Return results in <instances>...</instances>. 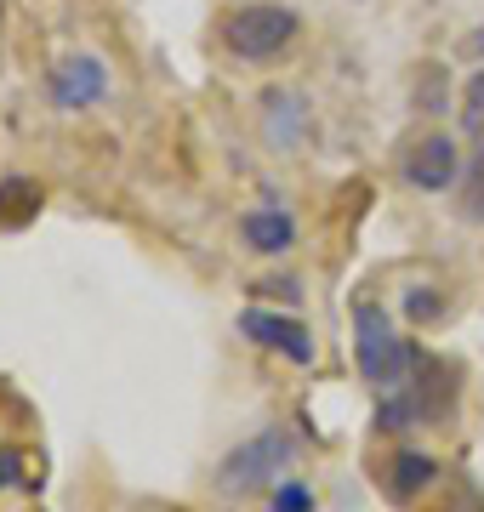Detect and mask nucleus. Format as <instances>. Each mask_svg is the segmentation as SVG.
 Masks as SVG:
<instances>
[{"instance_id": "1", "label": "nucleus", "mask_w": 484, "mask_h": 512, "mask_svg": "<svg viewBox=\"0 0 484 512\" xmlns=\"http://www.w3.org/2000/svg\"><path fill=\"white\" fill-rule=\"evenodd\" d=\"M450 410H456V365H439L433 353L416 348L405 387L382 393V404H376V433H405L416 421H445Z\"/></svg>"}, {"instance_id": "2", "label": "nucleus", "mask_w": 484, "mask_h": 512, "mask_svg": "<svg viewBox=\"0 0 484 512\" xmlns=\"http://www.w3.org/2000/svg\"><path fill=\"white\" fill-rule=\"evenodd\" d=\"M354 342H359V370H365V382H371L376 393L405 387L410 365H416V342H405V336L393 330L388 308L354 302Z\"/></svg>"}, {"instance_id": "3", "label": "nucleus", "mask_w": 484, "mask_h": 512, "mask_svg": "<svg viewBox=\"0 0 484 512\" xmlns=\"http://www.w3.org/2000/svg\"><path fill=\"white\" fill-rule=\"evenodd\" d=\"M291 456H297V444L285 439L280 427H262V433H251L245 444H234V450L223 456L217 484H223L228 495L262 490V484H274V473H285V467H291Z\"/></svg>"}, {"instance_id": "4", "label": "nucleus", "mask_w": 484, "mask_h": 512, "mask_svg": "<svg viewBox=\"0 0 484 512\" xmlns=\"http://www.w3.org/2000/svg\"><path fill=\"white\" fill-rule=\"evenodd\" d=\"M291 40H297V12H291V6H240V12L223 23V46L240 57V63H268V57H280Z\"/></svg>"}, {"instance_id": "5", "label": "nucleus", "mask_w": 484, "mask_h": 512, "mask_svg": "<svg viewBox=\"0 0 484 512\" xmlns=\"http://www.w3.org/2000/svg\"><path fill=\"white\" fill-rule=\"evenodd\" d=\"M240 336H245V342H257V348L285 353L291 365H314V336H308L297 319H285V313L245 308V313H240Z\"/></svg>"}, {"instance_id": "6", "label": "nucleus", "mask_w": 484, "mask_h": 512, "mask_svg": "<svg viewBox=\"0 0 484 512\" xmlns=\"http://www.w3.org/2000/svg\"><path fill=\"white\" fill-rule=\"evenodd\" d=\"M456 171H462V154H456V143H450L445 131H439V137H422V143L405 154V165H399V177H405L410 188H422V194H445V188L456 183Z\"/></svg>"}, {"instance_id": "7", "label": "nucleus", "mask_w": 484, "mask_h": 512, "mask_svg": "<svg viewBox=\"0 0 484 512\" xmlns=\"http://www.w3.org/2000/svg\"><path fill=\"white\" fill-rule=\"evenodd\" d=\"M109 92V69L97 63V57H69V63H57L52 69V103L57 109H92L97 97Z\"/></svg>"}, {"instance_id": "8", "label": "nucleus", "mask_w": 484, "mask_h": 512, "mask_svg": "<svg viewBox=\"0 0 484 512\" xmlns=\"http://www.w3.org/2000/svg\"><path fill=\"white\" fill-rule=\"evenodd\" d=\"M240 234H245V245H251V251L285 256L291 245H297V222H291V211H280V205L268 200L262 211H251V217L240 222Z\"/></svg>"}, {"instance_id": "9", "label": "nucleus", "mask_w": 484, "mask_h": 512, "mask_svg": "<svg viewBox=\"0 0 484 512\" xmlns=\"http://www.w3.org/2000/svg\"><path fill=\"white\" fill-rule=\"evenodd\" d=\"M433 478H439V461L422 456V450H399V456L388 461V495L393 501H416Z\"/></svg>"}, {"instance_id": "10", "label": "nucleus", "mask_w": 484, "mask_h": 512, "mask_svg": "<svg viewBox=\"0 0 484 512\" xmlns=\"http://www.w3.org/2000/svg\"><path fill=\"white\" fill-rule=\"evenodd\" d=\"M35 211H40V188L29 177L0 183V228H23V222H35Z\"/></svg>"}, {"instance_id": "11", "label": "nucleus", "mask_w": 484, "mask_h": 512, "mask_svg": "<svg viewBox=\"0 0 484 512\" xmlns=\"http://www.w3.org/2000/svg\"><path fill=\"white\" fill-rule=\"evenodd\" d=\"M262 109H268V126H274L280 143H297V120L308 114V103H302L297 92H268L262 97Z\"/></svg>"}, {"instance_id": "12", "label": "nucleus", "mask_w": 484, "mask_h": 512, "mask_svg": "<svg viewBox=\"0 0 484 512\" xmlns=\"http://www.w3.org/2000/svg\"><path fill=\"white\" fill-rule=\"evenodd\" d=\"M314 490L302 484V478H285V484H274V501H268V512H314Z\"/></svg>"}, {"instance_id": "13", "label": "nucleus", "mask_w": 484, "mask_h": 512, "mask_svg": "<svg viewBox=\"0 0 484 512\" xmlns=\"http://www.w3.org/2000/svg\"><path fill=\"white\" fill-rule=\"evenodd\" d=\"M439 92H450V80L439 86V69H428V80H422V92H416V103H422V114H439Z\"/></svg>"}, {"instance_id": "14", "label": "nucleus", "mask_w": 484, "mask_h": 512, "mask_svg": "<svg viewBox=\"0 0 484 512\" xmlns=\"http://www.w3.org/2000/svg\"><path fill=\"white\" fill-rule=\"evenodd\" d=\"M405 313H410V319H433V313H439V296H428V291L405 296Z\"/></svg>"}, {"instance_id": "15", "label": "nucleus", "mask_w": 484, "mask_h": 512, "mask_svg": "<svg viewBox=\"0 0 484 512\" xmlns=\"http://www.w3.org/2000/svg\"><path fill=\"white\" fill-rule=\"evenodd\" d=\"M467 126H484V74H473V92H467Z\"/></svg>"}, {"instance_id": "16", "label": "nucleus", "mask_w": 484, "mask_h": 512, "mask_svg": "<svg viewBox=\"0 0 484 512\" xmlns=\"http://www.w3.org/2000/svg\"><path fill=\"white\" fill-rule=\"evenodd\" d=\"M12 484H23V461L12 450H0V490H12Z\"/></svg>"}, {"instance_id": "17", "label": "nucleus", "mask_w": 484, "mask_h": 512, "mask_svg": "<svg viewBox=\"0 0 484 512\" xmlns=\"http://www.w3.org/2000/svg\"><path fill=\"white\" fill-rule=\"evenodd\" d=\"M257 291H262V296H280V302H297V296H302L297 279H268V285H257Z\"/></svg>"}]
</instances>
